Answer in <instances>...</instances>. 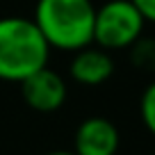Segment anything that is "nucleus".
<instances>
[{
  "mask_svg": "<svg viewBox=\"0 0 155 155\" xmlns=\"http://www.w3.org/2000/svg\"><path fill=\"white\" fill-rule=\"evenodd\" d=\"M96 5L91 0H37L34 25L50 48L75 53L94 44Z\"/></svg>",
  "mask_w": 155,
  "mask_h": 155,
  "instance_id": "nucleus-1",
  "label": "nucleus"
},
{
  "mask_svg": "<svg viewBox=\"0 0 155 155\" xmlns=\"http://www.w3.org/2000/svg\"><path fill=\"white\" fill-rule=\"evenodd\" d=\"M50 46L32 18L5 16L0 18V80L23 82L34 71L48 66Z\"/></svg>",
  "mask_w": 155,
  "mask_h": 155,
  "instance_id": "nucleus-2",
  "label": "nucleus"
},
{
  "mask_svg": "<svg viewBox=\"0 0 155 155\" xmlns=\"http://www.w3.org/2000/svg\"><path fill=\"white\" fill-rule=\"evenodd\" d=\"M146 21L130 0H107L96 7L94 44L110 50H128L139 37H144Z\"/></svg>",
  "mask_w": 155,
  "mask_h": 155,
  "instance_id": "nucleus-3",
  "label": "nucleus"
},
{
  "mask_svg": "<svg viewBox=\"0 0 155 155\" xmlns=\"http://www.w3.org/2000/svg\"><path fill=\"white\" fill-rule=\"evenodd\" d=\"M18 84L25 105L39 114H53V112L62 110V105L68 98L66 78L50 66L34 71L32 75H28Z\"/></svg>",
  "mask_w": 155,
  "mask_h": 155,
  "instance_id": "nucleus-4",
  "label": "nucleus"
},
{
  "mask_svg": "<svg viewBox=\"0 0 155 155\" xmlns=\"http://www.w3.org/2000/svg\"><path fill=\"white\" fill-rule=\"evenodd\" d=\"M121 148V132L105 116H87L78 123L73 150L78 155H116Z\"/></svg>",
  "mask_w": 155,
  "mask_h": 155,
  "instance_id": "nucleus-5",
  "label": "nucleus"
},
{
  "mask_svg": "<svg viewBox=\"0 0 155 155\" xmlns=\"http://www.w3.org/2000/svg\"><path fill=\"white\" fill-rule=\"evenodd\" d=\"M114 68L116 64L110 50L89 44L73 53L71 62H68V75L73 82L82 84V87H101L114 75Z\"/></svg>",
  "mask_w": 155,
  "mask_h": 155,
  "instance_id": "nucleus-6",
  "label": "nucleus"
},
{
  "mask_svg": "<svg viewBox=\"0 0 155 155\" xmlns=\"http://www.w3.org/2000/svg\"><path fill=\"white\" fill-rule=\"evenodd\" d=\"M139 119L148 130V135L155 137V78L144 87L139 96Z\"/></svg>",
  "mask_w": 155,
  "mask_h": 155,
  "instance_id": "nucleus-7",
  "label": "nucleus"
},
{
  "mask_svg": "<svg viewBox=\"0 0 155 155\" xmlns=\"http://www.w3.org/2000/svg\"><path fill=\"white\" fill-rule=\"evenodd\" d=\"M130 50H132V64H135V66L155 73V39L139 37L135 44L130 46Z\"/></svg>",
  "mask_w": 155,
  "mask_h": 155,
  "instance_id": "nucleus-8",
  "label": "nucleus"
},
{
  "mask_svg": "<svg viewBox=\"0 0 155 155\" xmlns=\"http://www.w3.org/2000/svg\"><path fill=\"white\" fill-rule=\"evenodd\" d=\"M130 2L137 7V12L144 16L146 23L155 25V0H130Z\"/></svg>",
  "mask_w": 155,
  "mask_h": 155,
  "instance_id": "nucleus-9",
  "label": "nucleus"
},
{
  "mask_svg": "<svg viewBox=\"0 0 155 155\" xmlns=\"http://www.w3.org/2000/svg\"><path fill=\"white\" fill-rule=\"evenodd\" d=\"M44 155H78L75 150H64V148H57V150H48Z\"/></svg>",
  "mask_w": 155,
  "mask_h": 155,
  "instance_id": "nucleus-10",
  "label": "nucleus"
}]
</instances>
